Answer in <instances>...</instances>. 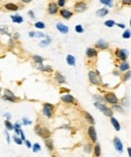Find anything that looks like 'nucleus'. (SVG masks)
<instances>
[{
  "label": "nucleus",
  "mask_w": 131,
  "mask_h": 157,
  "mask_svg": "<svg viewBox=\"0 0 131 157\" xmlns=\"http://www.w3.org/2000/svg\"><path fill=\"white\" fill-rule=\"evenodd\" d=\"M97 55H98V52L94 48H88L86 50V56L88 58H95L97 57Z\"/></svg>",
  "instance_id": "nucleus-16"
},
{
  "label": "nucleus",
  "mask_w": 131,
  "mask_h": 157,
  "mask_svg": "<svg viewBox=\"0 0 131 157\" xmlns=\"http://www.w3.org/2000/svg\"><path fill=\"white\" fill-rule=\"evenodd\" d=\"M95 46H96V48L100 49V50H106L109 48V44L104 40H99L95 44Z\"/></svg>",
  "instance_id": "nucleus-14"
},
{
  "label": "nucleus",
  "mask_w": 131,
  "mask_h": 157,
  "mask_svg": "<svg viewBox=\"0 0 131 157\" xmlns=\"http://www.w3.org/2000/svg\"><path fill=\"white\" fill-rule=\"evenodd\" d=\"M123 39H130L131 38V30L130 29H125V31L122 33Z\"/></svg>",
  "instance_id": "nucleus-36"
},
{
  "label": "nucleus",
  "mask_w": 131,
  "mask_h": 157,
  "mask_svg": "<svg viewBox=\"0 0 131 157\" xmlns=\"http://www.w3.org/2000/svg\"><path fill=\"white\" fill-rule=\"evenodd\" d=\"M112 109L115 110V111H118V113H121L123 114L124 113V108L122 105H120L118 104H115V105H112Z\"/></svg>",
  "instance_id": "nucleus-27"
},
{
  "label": "nucleus",
  "mask_w": 131,
  "mask_h": 157,
  "mask_svg": "<svg viewBox=\"0 0 131 157\" xmlns=\"http://www.w3.org/2000/svg\"><path fill=\"white\" fill-rule=\"evenodd\" d=\"M104 99L106 100L108 104H110V105H115V104H118V103H119L118 97H117V96L115 95V93H113V92H107V93H105Z\"/></svg>",
  "instance_id": "nucleus-5"
},
{
  "label": "nucleus",
  "mask_w": 131,
  "mask_h": 157,
  "mask_svg": "<svg viewBox=\"0 0 131 157\" xmlns=\"http://www.w3.org/2000/svg\"><path fill=\"white\" fill-rule=\"evenodd\" d=\"M0 91H1V88H0Z\"/></svg>",
  "instance_id": "nucleus-60"
},
{
  "label": "nucleus",
  "mask_w": 131,
  "mask_h": 157,
  "mask_svg": "<svg viewBox=\"0 0 131 157\" xmlns=\"http://www.w3.org/2000/svg\"><path fill=\"white\" fill-rule=\"evenodd\" d=\"M100 3L104 4V5H107L109 7L113 6V1H112V0H100Z\"/></svg>",
  "instance_id": "nucleus-34"
},
{
  "label": "nucleus",
  "mask_w": 131,
  "mask_h": 157,
  "mask_svg": "<svg viewBox=\"0 0 131 157\" xmlns=\"http://www.w3.org/2000/svg\"><path fill=\"white\" fill-rule=\"evenodd\" d=\"M113 144H114L115 149H116L118 152H120V153L123 152V144H122L121 140H120L118 137H114V139H113Z\"/></svg>",
  "instance_id": "nucleus-11"
},
{
  "label": "nucleus",
  "mask_w": 131,
  "mask_h": 157,
  "mask_svg": "<svg viewBox=\"0 0 131 157\" xmlns=\"http://www.w3.org/2000/svg\"><path fill=\"white\" fill-rule=\"evenodd\" d=\"M83 115H84L85 119L87 120V122H88L89 124H91V125H94V124H95V120H94V118L91 116V114H89L88 111H83Z\"/></svg>",
  "instance_id": "nucleus-21"
},
{
  "label": "nucleus",
  "mask_w": 131,
  "mask_h": 157,
  "mask_svg": "<svg viewBox=\"0 0 131 157\" xmlns=\"http://www.w3.org/2000/svg\"><path fill=\"white\" fill-rule=\"evenodd\" d=\"M36 68L40 71H43V72H51L52 71V68L50 66H42V63L36 64Z\"/></svg>",
  "instance_id": "nucleus-18"
},
{
  "label": "nucleus",
  "mask_w": 131,
  "mask_h": 157,
  "mask_svg": "<svg viewBox=\"0 0 131 157\" xmlns=\"http://www.w3.org/2000/svg\"><path fill=\"white\" fill-rule=\"evenodd\" d=\"M117 58L120 59L121 61H126L127 57H128V51L127 50H124V49H116V52H115Z\"/></svg>",
  "instance_id": "nucleus-8"
},
{
  "label": "nucleus",
  "mask_w": 131,
  "mask_h": 157,
  "mask_svg": "<svg viewBox=\"0 0 131 157\" xmlns=\"http://www.w3.org/2000/svg\"><path fill=\"white\" fill-rule=\"evenodd\" d=\"M59 12V6L57 4V2H49V6H48V13L49 15H54Z\"/></svg>",
  "instance_id": "nucleus-9"
},
{
  "label": "nucleus",
  "mask_w": 131,
  "mask_h": 157,
  "mask_svg": "<svg viewBox=\"0 0 131 157\" xmlns=\"http://www.w3.org/2000/svg\"><path fill=\"white\" fill-rule=\"evenodd\" d=\"M110 121H111V124H112V126L114 127V129L118 132V131H120L121 130V126H120V124H119V122L115 119V118H113V117H111L110 118Z\"/></svg>",
  "instance_id": "nucleus-22"
},
{
  "label": "nucleus",
  "mask_w": 131,
  "mask_h": 157,
  "mask_svg": "<svg viewBox=\"0 0 131 157\" xmlns=\"http://www.w3.org/2000/svg\"><path fill=\"white\" fill-rule=\"evenodd\" d=\"M61 99H62V102L65 103V104H75V103H76L75 97H74L73 95L69 94V93L63 95V96L61 97Z\"/></svg>",
  "instance_id": "nucleus-13"
},
{
  "label": "nucleus",
  "mask_w": 131,
  "mask_h": 157,
  "mask_svg": "<svg viewBox=\"0 0 131 157\" xmlns=\"http://www.w3.org/2000/svg\"><path fill=\"white\" fill-rule=\"evenodd\" d=\"M45 144H46L47 148H48L49 151H52V150L54 149V147H53V142H52V140H50L49 138L45 139Z\"/></svg>",
  "instance_id": "nucleus-23"
},
{
  "label": "nucleus",
  "mask_w": 131,
  "mask_h": 157,
  "mask_svg": "<svg viewBox=\"0 0 131 157\" xmlns=\"http://www.w3.org/2000/svg\"><path fill=\"white\" fill-rule=\"evenodd\" d=\"M115 26H119L120 28H125V25L124 24H115Z\"/></svg>",
  "instance_id": "nucleus-50"
},
{
  "label": "nucleus",
  "mask_w": 131,
  "mask_h": 157,
  "mask_svg": "<svg viewBox=\"0 0 131 157\" xmlns=\"http://www.w3.org/2000/svg\"><path fill=\"white\" fill-rule=\"evenodd\" d=\"M88 135L90 137V139L96 143L97 142V133H96V129L94 128V126H90L88 129Z\"/></svg>",
  "instance_id": "nucleus-12"
},
{
  "label": "nucleus",
  "mask_w": 131,
  "mask_h": 157,
  "mask_svg": "<svg viewBox=\"0 0 131 157\" xmlns=\"http://www.w3.org/2000/svg\"><path fill=\"white\" fill-rule=\"evenodd\" d=\"M32 60H33V62H34V63L39 64V63H42L45 59H43L42 57H40V56H38V55H34L33 57H32Z\"/></svg>",
  "instance_id": "nucleus-30"
},
{
  "label": "nucleus",
  "mask_w": 131,
  "mask_h": 157,
  "mask_svg": "<svg viewBox=\"0 0 131 157\" xmlns=\"http://www.w3.org/2000/svg\"><path fill=\"white\" fill-rule=\"evenodd\" d=\"M14 128H18V129H20V128H21V125L19 124V123H16L15 126H14Z\"/></svg>",
  "instance_id": "nucleus-54"
},
{
  "label": "nucleus",
  "mask_w": 131,
  "mask_h": 157,
  "mask_svg": "<svg viewBox=\"0 0 131 157\" xmlns=\"http://www.w3.org/2000/svg\"><path fill=\"white\" fill-rule=\"evenodd\" d=\"M94 98L97 99V102H103L104 100V97H102L100 95H94Z\"/></svg>",
  "instance_id": "nucleus-45"
},
{
  "label": "nucleus",
  "mask_w": 131,
  "mask_h": 157,
  "mask_svg": "<svg viewBox=\"0 0 131 157\" xmlns=\"http://www.w3.org/2000/svg\"><path fill=\"white\" fill-rule=\"evenodd\" d=\"M94 154H95V156H100L101 155V146H100V144H96L95 146H94Z\"/></svg>",
  "instance_id": "nucleus-28"
},
{
  "label": "nucleus",
  "mask_w": 131,
  "mask_h": 157,
  "mask_svg": "<svg viewBox=\"0 0 131 157\" xmlns=\"http://www.w3.org/2000/svg\"><path fill=\"white\" fill-rule=\"evenodd\" d=\"M4 8L9 10V11H17L19 9V6L16 5L15 3H12V2H9V3H6L4 5Z\"/></svg>",
  "instance_id": "nucleus-17"
},
{
  "label": "nucleus",
  "mask_w": 131,
  "mask_h": 157,
  "mask_svg": "<svg viewBox=\"0 0 131 157\" xmlns=\"http://www.w3.org/2000/svg\"><path fill=\"white\" fill-rule=\"evenodd\" d=\"M18 36H19L18 33H15V39H17V38H18Z\"/></svg>",
  "instance_id": "nucleus-57"
},
{
  "label": "nucleus",
  "mask_w": 131,
  "mask_h": 157,
  "mask_svg": "<svg viewBox=\"0 0 131 157\" xmlns=\"http://www.w3.org/2000/svg\"><path fill=\"white\" fill-rule=\"evenodd\" d=\"M50 39L48 37L47 38V40L46 41H42L41 43H40V47H47V46H49V43H50Z\"/></svg>",
  "instance_id": "nucleus-38"
},
{
  "label": "nucleus",
  "mask_w": 131,
  "mask_h": 157,
  "mask_svg": "<svg viewBox=\"0 0 131 157\" xmlns=\"http://www.w3.org/2000/svg\"><path fill=\"white\" fill-rule=\"evenodd\" d=\"M2 98L4 100H7V102H17V97L15 96V94L10 91L9 89H4V95L2 96Z\"/></svg>",
  "instance_id": "nucleus-7"
},
{
  "label": "nucleus",
  "mask_w": 131,
  "mask_h": 157,
  "mask_svg": "<svg viewBox=\"0 0 131 157\" xmlns=\"http://www.w3.org/2000/svg\"><path fill=\"white\" fill-rule=\"evenodd\" d=\"M57 28H58V30L61 33H65V35H66V33L69 32V26L62 24V22H58V24H57Z\"/></svg>",
  "instance_id": "nucleus-15"
},
{
  "label": "nucleus",
  "mask_w": 131,
  "mask_h": 157,
  "mask_svg": "<svg viewBox=\"0 0 131 157\" xmlns=\"http://www.w3.org/2000/svg\"><path fill=\"white\" fill-rule=\"evenodd\" d=\"M53 108L54 106L49 103H46L45 105H43V108H42V114L45 115L47 118H51L52 116V113H53Z\"/></svg>",
  "instance_id": "nucleus-6"
},
{
  "label": "nucleus",
  "mask_w": 131,
  "mask_h": 157,
  "mask_svg": "<svg viewBox=\"0 0 131 157\" xmlns=\"http://www.w3.org/2000/svg\"><path fill=\"white\" fill-rule=\"evenodd\" d=\"M60 15L63 17V18H65V19H70L73 15H74V13L72 12L71 10H69V9H67V8H62L61 10H60Z\"/></svg>",
  "instance_id": "nucleus-10"
},
{
  "label": "nucleus",
  "mask_w": 131,
  "mask_h": 157,
  "mask_svg": "<svg viewBox=\"0 0 131 157\" xmlns=\"http://www.w3.org/2000/svg\"><path fill=\"white\" fill-rule=\"evenodd\" d=\"M28 36H29L30 38H33V37H35V31H29Z\"/></svg>",
  "instance_id": "nucleus-52"
},
{
  "label": "nucleus",
  "mask_w": 131,
  "mask_h": 157,
  "mask_svg": "<svg viewBox=\"0 0 131 157\" xmlns=\"http://www.w3.org/2000/svg\"><path fill=\"white\" fill-rule=\"evenodd\" d=\"M88 76H89V80L92 84H94V85H101L102 84V78H101L99 72L90 71Z\"/></svg>",
  "instance_id": "nucleus-2"
},
{
  "label": "nucleus",
  "mask_w": 131,
  "mask_h": 157,
  "mask_svg": "<svg viewBox=\"0 0 131 157\" xmlns=\"http://www.w3.org/2000/svg\"><path fill=\"white\" fill-rule=\"evenodd\" d=\"M34 26L36 27V28H38V29H43L46 27V25L43 24L42 21H36L35 24H34Z\"/></svg>",
  "instance_id": "nucleus-35"
},
{
  "label": "nucleus",
  "mask_w": 131,
  "mask_h": 157,
  "mask_svg": "<svg viewBox=\"0 0 131 157\" xmlns=\"http://www.w3.org/2000/svg\"><path fill=\"white\" fill-rule=\"evenodd\" d=\"M121 4L123 6H131V0H121Z\"/></svg>",
  "instance_id": "nucleus-41"
},
{
  "label": "nucleus",
  "mask_w": 131,
  "mask_h": 157,
  "mask_svg": "<svg viewBox=\"0 0 131 157\" xmlns=\"http://www.w3.org/2000/svg\"><path fill=\"white\" fill-rule=\"evenodd\" d=\"M130 27H131V18H130Z\"/></svg>",
  "instance_id": "nucleus-58"
},
{
  "label": "nucleus",
  "mask_w": 131,
  "mask_h": 157,
  "mask_svg": "<svg viewBox=\"0 0 131 157\" xmlns=\"http://www.w3.org/2000/svg\"><path fill=\"white\" fill-rule=\"evenodd\" d=\"M57 4H58L59 7H62V8H63V7L66 5V0H58Z\"/></svg>",
  "instance_id": "nucleus-42"
},
{
  "label": "nucleus",
  "mask_w": 131,
  "mask_h": 157,
  "mask_svg": "<svg viewBox=\"0 0 131 157\" xmlns=\"http://www.w3.org/2000/svg\"><path fill=\"white\" fill-rule=\"evenodd\" d=\"M35 37H37V38H45L46 35H45V33H42V32H35Z\"/></svg>",
  "instance_id": "nucleus-46"
},
{
  "label": "nucleus",
  "mask_w": 131,
  "mask_h": 157,
  "mask_svg": "<svg viewBox=\"0 0 131 157\" xmlns=\"http://www.w3.org/2000/svg\"><path fill=\"white\" fill-rule=\"evenodd\" d=\"M94 105H95L98 109H99L100 111H102V113H103L105 116H107V117H109V118L113 117V109L110 108L109 106H107V105H105L102 104L101 102H96V103L94 104Z\"/></svg>",
  "instance_id": "nucleus-1"
},
{
  "label": "nucleus",
  "mask_w": 131,
  "mask_h": 157,
  "mask_svg": "<svg viewBox=\"0 0 131 157\" xmlns=\"http://www.w3.org/2000/svg\"><path fill=\"white\" fill-rule=\"evenodd\" d=\"M22 123H23V125H25V126H27V125H31V121L27 120L26 118H23V119H22Z\"/></svg>",
  "instance_id": "nucleus-43"
},
{
  "label": "nucleus",
  "mask_w": 131,
  "mask_h": 157,
  "mask_svg": "<svg viewBox=\"0 0 131 157\" xmlns=\"http://www.w3.org/2000/svg\"><path fill=\"white\" fill-rule=\"evenodd\" d=\"M113 74H114V75H117V76H118V75H119V72H117V71H114V72H113Z\"/></svg>",
  "instance_id": "nucleus-56"
},
{
  "label": "nucleus",
  "mask_w": 131,
  "mask_h": 157,
  "mask_svg": "<svg viewBox=\"0 0 131 157\" xmlns=\"http://www.w3.org/2000/svg\"><path fill=\"white\" fill-rule=\"evenodd\" d=\"M115 24H116V22H115L113 19H109V20H106V21L104 22V25H105L107 27H113V26H115Z\"/></svg>",
  "instance_id": "nucleus-32"
},
{
  "label": "nucleus",
  "mask_w": 131,
  "mask_h": 157,
  "mask_svg": "<svg viewBox=\"0 0 131 157\" xmlns=\"http://www.w3.org/2000/svg\"><path fill=\"white\" fill-rule=\"evenodd\" d=\"M4 117L6 118V120H10V119H11V115L8 114V113H5V114H4Z\"/></svg>",
  "instance_id": "nucleus-51"
},
{
  "label": "nucleus",
  "mask_w": 131,
  "mask_h": 157,
  "mask_svg": "<svg viewBox=\"0 0 131 157\" xmlns=\"http://www.w3.org/2000/svg\"><path fill=\"white\" fill-rule=\"evenodd\" d=\"M24 143H25V145H26L27 148H31V147H32V146H31V143H30L28 140H24Z\"/></svg>",
  "instance_id": "nucleus-48"
},
{
  "label": "nucleus",
  "mask_w": 131,
  "mask_h": 157,
  "mask_svg": "<svg viewBox=\"0 0 131 157\" xmlns=\"http://www.w3.org/2000/svg\"><path fill=\"white\" fill-rule=\"evenodd\" d=\"M21 1H22L23 3H29V2L32 1V0H21Z\"/></svg>",
  "instance_id": "nucleus-55"
},
{
  "label": "nucleus",
  "mask_w": 131,
  "mask_h": 157,
  "mask_svg": "<svg viewBox=\"0 0 131 157\" xmlns=\"http://www.w3.org/2000/svg\"><path fill=\"white\" fill-rule=\"evenodd\" d=\"M13 140L15 141V143H16L17 145H21V144L23 143V141L21 140V138H18L17 136H13Z\"/></svg>",
  "instance_id": "nucleus-40"
},
{
  "label": "nucleus",
  "mask_w": 131,
  "mask_h": 157,
  "mask_svg": "<svg viewBox=\"0 0 131 157\" xmlns=\"http://www.w3.org/2000/svg\"><path fill=\"white\" fill-rule=\"evenodd\" d=\"M127 152H128V155L131 157V147H128V148H127Z\"/></svg>",
  "instance_id": "nucleus-53"
},
{
  "label": "nucleus",
  "mask_w": 131,
  "mask_h": 157,
  "mask_svg": "<svg viewBox=\"0 0 131 157\" xmlns=\"http://www.w3.org/2000/svg\"><path fill=\"white\" fill-rule=\"evenodd\" d=\"M131 78V70H127L126 71V73L123 75V77H122V80L125 82V81H127V80H129Z\"/></svg>",
  "instance_id": "nucleus-33"
},
{
  "label": "nucleus",
  "mask_w": 131,
  "mask_h": 157,
  "mask_svg": "<svg viewBox=\"0 0 131 157\" xmlns=\"http://www.w3.org/2000/svg\"><path fill=\"white\" fill-rule=\"evenodd\" d=\"M56 80L58 81V83H60V84H63V83H65L66 82V79H65V76L64 75H62L61 73H59V72H57L56 73Z\"/></svg>",
  "instance_id": "nucleus-25"
},
{
  "label": "nucleus",
  "mask_w": 131,
  "mask_h": 157,
  "mask_svg": "<svg viewBox=\"0 0 131 157\" xmlns=\"http://www.w3.org/2000/svg\"><path fill=\"white\" fill-rule=\"evenodd\" d=\"M88 8V4L86 3V1H78L76 2L75 5H74V11L75 12H78V13H81V12H84V11Z\"/></svg>",
  "instance_id": "nucleus-4"
},
{
  "label": "nucleus",
  "mask_w": 131,
  "mask_h": 157,
  "mask_svg": "<svg viewBox=\"0 0 131 157\" xmlns=\"http://www.w3.org/2000/svg\"><path fill=\"white\" fill-rule=\"evenodd\" d=\"M28 16H29L31 19H34V18H35V15H34V13H33V11H32V10H29V11H28Z\"/></svg>",
  "instance_id": "nucleus-44"
},
{
  "label": "nucleus",
  "mask_w": 131,
  "mask_h": 157,
  "mask_svg": "<svg viewBox=\"0 0 131 157\" xmlns=\"http://www.w3.org/2000/svg\"><path fill=\"white\" fill-rule=\"evenodd\" d=\"M32 151H33L34 153H36V152L40 151V145H39L38 143L33 144V145H32Z\"/></svg>",
  "instance_id": "nucleus-37"
},
{
  "label": "nucleus",
  "mask_w": 131,
  "mask_h": 157,
  "mask_svg": "<svg viewBox=\"0 0 131 157\" xmlns=\"http://www.w3.org/2000/svg\"><path fill=\"white\" fill-rule=\"evenodd\" d=\"M82 1H86V0H82Z\"/></svg>",
  "instance_id": "nucleus-59"
},
{
  "label": "nucleus",
  "mask_w": 131,
  "mask_h": 157,
  "mask_svg": "<svg viewBox=\"0 0 131 157\" xmlns=\"http://www.w3.org/2000/svg\"><path fill=\"white\" fill-rule=\"evenodd\" d=\"M129 68H130V65L126 61H122V63L119 65V70L121 72H126L127 70H129Z\"/></svg>",
  "instance_id": "nucleus-20"
},
{
  "label": "nucleus",
  "mask_w": 131,
  "mask_h": 157,
  "mask_svg": "<svg viewBox=\"0 0 131 157\" xmlns=\"http://www.w3.org/2000/svg\"><path fill=\"white\" fill-rule=\"evenodd\" d=\"M4 134H5V136H6V141H7V143H9V142H10V137H9V134H8V130H6V131L4 132Z\"/></svg>",
  "instance_id": "nucleus-47"
},
{
  "label": "nucleus",
  "mask_w": 131,
  "mask_h": 157,
  "mask_svg": "<svg viewBox=\"0 0 131 157\" xmlns=\"http://www.w3.org/2000/svg\"><path fill=\"white\" fill-rule=\"evenodd\" d=\"M11 19L13 22H15V24H22L23 22V17L21 15H18V14L11 15Z\"/></svg>",
  "instance_id": "nucleus-24"
},
{
  "label": "nucleus",
  "mask_w": 131,
  "mask_h": 157,
  "mask_svg": "<svg viewBox=\"0 0 131 157\" xmlns=\"http://www.w3.org/2000/svg\"><path fill=\"white\" fill-rule=\"evenodd\" d=\"M66 59H67L68 65H70V66H75L76 65V59H75V57L73 55H68Z\"/></svg>",
  "instance_id": "nucleus-26"
},
{
  "label": "nucleus",
  "mask_w": 131,
  "mask_h": 157,
  "mask_svg": "<svg viewBox=\"0 0 131 157\" xmlns=\"http://www.w3.org/2000/svg\"><path fill=\"white\" fill-rule=\"evenodd\" d=\"M92 149H93V146L90 144V143H86L85 145H84V151L86 152V153H91L92 152Z\"/></svg>",
  "instance_id": "nucleus-29"
},
{
  "label": "nucleus",
  "mask_w": 131,
  "mask_h": 157,
  "mask_svg": "<svg viewBox=\"0 0 131 157\" xmlns=\"http://www.w3.org/2000/svg\"><path fill=\"white\" fill-rule=\"evenodd\" d=\"M108 13H109L108 8L103 7V8H101V9H99V10L97 11V12H96V15H97V16H99V17H104V16H106Z\"/></svg>",
  "instance_id": "nucleus-19"
},
{
  "label": "nucleus",
  "mask_w": 131,
  "mask_h": 157,
  "mask_svg": "<svg viewBox=\"0 0 131 157\" xmlns=\"http://www.w3.org/2000/svg\"><path fill=\"white\" fill-rule=\"evenodd\" d=\"M4 125H5V127H6V130H8V131H12V130L14 129V126L9 122V120H6V121L4 122Z\"/></svg>",
  "instance_id": "nucleus-31"
},
{
  "label": "nucleus",
  "mask_w": 131,
  "mask_h": 157,
  "mask_svg": "<svg viewBox=\"0 0 131 157\" xmlns=\"http://www.w3.org/2000/svg\"><path fill=\"white\" fill-rule=\"evenodd\" d=\"M19 135H20V138H21V140H22V141H24V140H25V137H24V134H23L22 130H21V132H20Z\"/></svg>",
  "instance_id": "nucleus-49"
},
{
  "label": "nucleus",
  "mask_w": 131,
  "mask_h": 157,
  "mask_svg": "<svg viewBox=\"0 0 131 157\" xmlns=\"http://www.w3.org/2000/svg\"><path fill=\"white\" fill-rule=\"evenodd\" d=\"M34 131H35V133L37 134V135L40 136L42 139L49 138L50 135H51L50 131H49L48 128H46V127H39V126H36V127L34 128Z\"/></svg>",
  "instance_id": "nucleus-3"
},
{
  "label": "nucleus",
  "mask_w": 131,
  "mask_h": 157,
  "mask_svg": "<svg viewBox=\"0 0 131 157\" xmlns=\"http://www.w3.org/2000/svg\"><path fill=\"white\" fill-rule=\"evenodd\" d=\"M75 30L77 31L78 33H83L84 32V27L81 25H77V26H75Z\"/></svg>",
  "instance_id": "nucleus-39"
}]
</instances>
